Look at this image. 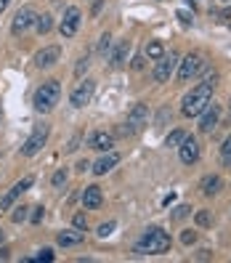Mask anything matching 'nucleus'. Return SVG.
<instances>
[{"mask_svg":"<svg viewBox=\"0 0 231 263\" xmlns=\"http://www.w3.org/2000/svg\"><path fill=\"white\" fill-rule=\"evenodd\" d=\"M210 98H213V85L199 83L197 88H191V93L183 96L181 112L186 114V117H199V114H202V109L210 104Z\"/></svg>","mask_w":231,"mask_h":263,"instance_id":"f257e3e1","label":"nucleus"},{"mask_svg":"<svg viewBox=\"0 0 231 263\" xmlns=\"http://www.w3.org/2000/svg\"><path fill=\"white\" fill-rule=\"evenodd\" d=\"M170 250V234H165L162 229H146L144 239L136 245L138 255H159Z\"/></svg>","mask_w":231,"mask_h":263,"instance_id":"f03ea898","label":"nucleus"},{"mask_svg":"<svg viewBox=\"0 0 231 263\" xmlns=\"http://www.w3.org/2000/svg\"><path fill=\"white\" fill-rule=\"evenodd\" d=\"M59 96H61V85H59V80H45L40 88L35 90L32 104H35V109H37V112L48 114L53 106L59 104Z\"/></svg>","mask_w":231,"mask_h":263,"instance_id":"7ed1b4c3","label":"nucleus"},{"mask_svg":"<svg viewBox=\"0 0 231 263\" xmlns=\"http://www.w3.org/2000/svg\"><path fill=\"white\" fill-rule=\"evenodd\" d=\"M205 67H207V61L199 56V53H189V56L181 61V67H178V80L181 83H189L191 77H197Z\"/></svg>","mask_w":231,"mask_h":263,"instance_id":"20e7f679","label":"nucleus"},{"mask_svg":"<svg viewBox=\"0 0 231 263\" xmlns=\"http://www.w3.org/2000/svg\"><path fill=\"white\" fill-rule=\"evenodd\" d=\"M146 120H149V109H146V104H136L133 109H130L128 114V122H125V128L120 130V133H138L144 125H146Z\"/></svg>","mask_w":231,"mask_h":263,"instance_id":"39448f33","label":"nucleus"},{"mask_svg":"<svg viewBox=\"0 0 231 263\" xmlns=\"http://www.w3.org/2000/svg\"><path fill=\"white\" fill-rule=\"evenodd\" d=\"M45 141H48V125H40V128H37L35 133L24 141V146H21V154H24V157H32V154H37V152L45 146Z\"/></svg>","mask_w":231,"mask_h":263,"instance_id":"423d86ee","label":"nucleus"},{"mask_svg":"<svg viewBox=\"0 0 231 263\" xmlns=\"http://www.w3.org/2000/svg\"><path fill=\"white\" fill-rule=\"evenodd\" d=\"M175 67H178L175 53H162V59H157V67H154V80H157V83L170 80V75L175 72Z\"/></svg>","mask_w":231,"mask_h":263,"instance_id":"0eeeda50","label":"nucleus"},{"mask_svg":"<svg viewBox=\"0 0 231 263\" xmlns=\"http://www.w3.org/2000/svg\"><path fill=\"white\" fill-rule=\"evenodd\" d=\"M218 120H221V106L215 104V101H210L202 109V117H199V130H202V133H213V130L218 128Z\"/></svg>","mask_w":231,"mask_h":263,"instance_id":"6e6552de","label":"nucleus"},{"mask_svg":"<svg viewBox=\"0 0 231 263\" xmlns=\"http://www.w3.org/2000/svg\"><path fill=\"white\" fill-rule=\"evenodd\" d=\"M93 90H96V83L93 80H82L77 88L72 90V96H69V101H72V106H85V104H90V98H93Z\"/></svg>","mask_w":231,"mask_h":263,"instance_id":"1a4fd4ad","label":"nucleus"},{"mask_svg":"<svg viewBox=\"0 0 231 263\" xmlns=\"http://www.w3.org/2000/svg\"><path fill=\"white\" fill-rule=\"evenodd\" d=\"M178 149H181V162H183V165H194V162L199 160V154H202V149H199V144H197L194 136L183 138Z\"/></svg>","mask_w":231,"mask_h":263,"instance_id":"9d476101","label":"nucleus"},{"mask_svg":"<svg viewBox=\"0 0 231 263\" xmlns=\"http://www.w3.org/2000/svg\"><path fill=\"white\" fill-rule=\"evenodd\" d=\"M32 24H35V11L32 8H19L16 16H13V21H11V32L21 35V32H27Z\"/></svg>","mask_w":231,"mask_h":263,"instance_id":"9b49d317","label":"nucleus"},{"mask_svg":"<svg viewBox=\"0 0 231 263\" xmlns=\"http://www.w3.org/2000/svg\"><path fill=\"white\" fill-rule=\"evenodd\" d=\"M80 8H67V13H64V19H61V24H59V29H61V35L64 37H75V32H77V27H80Z\"/></svg>","mask_w":231,"mask_h":263,"instance_id":"f8f14e48","label":"nucleus"},{"mask_svg":"<svg viewBox=\"0 0 231 263\" xmlns=\"http://www.w3.org/2000/svg\"><path fill=\"white\" fill-rule=\"evenodd\" d=\"M32 183H35V178H32V175H24V178H21V181L16 183V186H13V189L8 191V194H3V197H0V210L11 207L13 202H16V197L21 194V191H27L29 186H32Z\"/></svg>","mask_w":231,"mask_h":263,"instance_id":"ddd939ff","label":"nucleus"},{"mask_svg":"<svg viewBox=\"0 0 231 263\" xmlns=\"http://www.w3.org/2000/svg\"><path fill=\"white\" fill-rule=\"evenodd\" d=\"M59 59H61V48H59V45H48V48L37 51L35 64H37V67H53Z\"/></svg>","mask_w":231,"mask_h":263,"instance_id":"4468645a","label":"nucleus"},{"mask_svg":"<svg viewBox=\"0 0 231 263\" xmlns=\"http://www.w3.org/2000/svg\"><path fill=\"white\" fill-rule=\"evenodd\" d=\"M117 162H120V154H117V152H106L104 157L98 160L90 170H93L96 175H104V173H109V170H112L114 165H117Z\"/></svg>","mask_w":231,"mask_h":263,"instance_id":"2eb2a0df","label":"nucleus"},{"mask_svg":"<svg viewBox=\"0 0 231 263\" xmlns=\"http://www.w3.org/2000/svg\"><path fill=\"white\" fill-rule=\"evenodd\" d=\"M101 202H104L101 189H98V186H85V191H82V205H85L88 210H96Z\"/></svg>","mask_w":231,"mask_h":263,"instance_id":"dca6fc26","label":"nucleus"},{"mask_svg":"<svg viewBox=\"0 0 231 263\" xmlns=\"http://www.w3.org/2000/svg\"><path fill=\"white\" fill-rule=\"evenodd\" d=\"M90 146L98 152H112V146H114V138L109 133H93L90 136Z\"/></svg>","mask_w":231,"mask_h":263,"instance_id":"f3484780","label":"nucleus"},{"mask_svg":"<svg viewBox=\"0 0 231 263\" xmlns=\"http://www.w3.org/2000/svg\"><path fill=\"white\" fill-rule=\"evenodd\" d=\"M199 189H202V194H207V197H210V194H218V191H221V175H205V178H202V183H199Z\"/></svg>","mask_w":231,"mask_h":263,"instance_id":"a211bd4d","label":"nucleus"},{"mask_svg":"<svg viewBox=\"0 0 231 263\" xmlns=\"http://www.w3.org/2000/svg\"><path fill=\"white\" fill-rule=\"evenodd\" d=\"M82 239H85V234L82 231H61V234L56 237V242L61 247H72V245H80Z\"/></svg>","mask_w":231,"mask_h":263,"instance_id":"6ab92c4d","label":"nucleus"},{"mask_svg":"<svg viewBox=\"0 0 231 263\" xmlns=\"http://www.w3.org/2000/svg\"><path fill=\"white\" fill-rule=\"evenodd\" d=\"M128 48H130V43H128V40H122V43L117 45V51L112 53V67H122V64H125Z\"/></svg>","mask_w":231,"mask_h":263,"instance_id":"aec40b11","label":"nucleus"},{"mask_svg":"<svg viewBox=\"0 0 231 263\" xmlns=\"http://www.w3.org/2000/svg\"><path fill=\"white\" fill-rule=\"evenodd\" d=\"M146 56H149V59H154V61H157V59H162V53H165V45L162 43H159V40H152V43H146Z\"/></svg>","mask_w":231,"mask_h":263,"instance_id":"412c9836","label":"nucleus"},{"mask_svg":"<svg viewBox=\"0 0 231 263\" xmlns=\"http://www.w3.org/2000/svg\"><path fill=\"white\" fill-rule=\"evenodd\" d=\"M35 27H37V32H40V35H48L51 27H53V19L48 16V13H43V16H35Z\"/></svg>","mask_w":231,"mask_h":263,"instance_id":"4be33fe9","label":"nucleus"},{"mask_svg":"<svg viewBox=\"0 0 231 263\" xmlns=\"http://www.w3.org/2000/svg\"><path fill=\"white\" fill-rule=\"evenodd\" d=\"M183 138H186V133H183V130H173V133H167L165 146H181Z\"/></svg>","mask_w":231,"mask_h":263,"instance_id":"5701e85b","label":"nucleus"},{"mask_svg":"<svg viewBox=\"0 0 231 263\" xmlns=\"http://www.w3.org/2000/svg\"><path fill=\"white\" fill-rule=\"evenodd\" d=\"M194 221H197V226H210V223H213V215H210V210H199V213L194 215Z\"/></svg>","mask_w":231,"mask_h":263,"instance_id":"b1692460","label":"nucleus"},{"mask_svg":"<svg viewBox=\"0 0 231 263\" xmlns=\"http://www.w3.org/2000/svg\"><path fill=\"white\" fill-rule=\"evenodd\" d=\"M51 183H53V186H64V183H67V170H56V173H53V178H51Z\"/></svg>","mask_w":231,"mask_h":263,"instance_id":"393cba45","label":"nucleus"},{"mask_svg":"<svg viewBox=\"0 0 231 263\" xmlns=\"http://www.w3.org/2000/svg\"><path fill=\"white\" fill-rule=\"evenodd\" d=\"M29 210V207H16V210H13V215H11V218H13V223H21V221H27V213Z\"/></svg>","mask_w":231,"mask_h":263,"instance_id":"a878e982","label":"nucleus"},{"mask_svg":"<svg viewBox=\"0 0 231 263\" xmlns=\"http://www.w3.org/2000/svg\"><path fill=\"white\" fill-rule=\"evenodd\" d=\"M189 213H191V207H189V205H178V207H175V213H173V218H175V221H181V218H186Z\"/></svg>","mask_w":231,"mask_h":263,"instance_id":"bb28decb","label":"nucleus"},{"mask_svg":"<svg viewBox=\"0 0 231 263\" xmlns=\"http://www.w3.org/2000/svg\"><path fill=\"white\" fill-rule=\"evenodd\" d=\"M114 226H117L114 221H109V223H101V226H98V237H109L112 231H114Z\"/></svg>","mask_w":231,"mask_h":263,"instance_id":"cd10ccee","label":"nucleus"},{"mask_svg":"<svg viewBox=\"0 0 231 263\" xmlns=\"http://www.w3.org/2000/svg\"><path fill=\"white\" fill-rule=\"evenodd\" d=\"M181 242L186 245V247H189V245H194V242H197V231H191V229H189V231H183V234H181Z\"/></svg>","mask_w":231,"mask_h":263,"instance_id":"c85d7f7f","label":"nucleus"},{"mask_svg":"<svg viewBox=\"0 0 231 263\" xmlns=\"http://www.w3.org/2000/svg\"><path fill=\"white\" fill-rule=\"evenodd\" d=\"M221 154H223V160L226 162H231V136L223 141V146H221Z\"/></svg>","mask_w":231,"mask_h":263,"instance_id":"c756f323","label":"nucleus"},{"mask_svg":"<svg viewBox=\"0 0 231 263\" xmlns=\"http://www.w3.org/2000/svg\"><path fill=\"white\" fill-rule=\"evenodd\" d=\"M32 261H53V250H48V247H45V250H40V255H35Z\"/></svg>","mask_w":231,"mask_h":263,"instance_id":"7c9ffc66","label":"nucleus"},{"mask_svg":"<svg viewBox=\"0 0 231 263\" xmlns=\"http://www.w3.org/2000/svg\"><path fill=\"white\" fill-rule=\"evenodd\" d=\"M109 48H112V37H109V35H104V37H101V45H98V51L106 53Z\"/></svg>","mask_w":231,"mask_h":263,"instance_id":"2f4dec72","label":"nucleus"},{"mask_svg":"<svg viewBox=\"0 0 231 263\" xmlns=\"http://www.w3.org/2000/svg\"><path fill=\"white\" fill-rule=\"evenodd\" d=\"M75 229H85V215H82V213L75 215Z\"/></svg>","mask_w":231,"mask_h":263,"instance_id":"473e14b6","label":"nucleus"},{"mask_svg":"<svg viewBox=\"0 0 231 263\" xmlns=\"http://www.w3.org/2000/svg\"><path fill=\"white\" fill-rule=\"evenodd\" d=\"M43 215H45L43 207H35V213H32V223H40V221H43Z\"/></svg>","mask_w":231,"mask_h":263,"instance_id":"72a5a7b5","label":"nucleus"},{"mask_svg":"<svg viewBox=\"0 0 231 263\" xmlns=\"http://www.w3.org/2000/svg\"><path fill=\"white\" fill-rule=\"evenodd\" d=\"M178 19L183 21V24H191V16H189L186 11H178Z\"/></svg>","mask_w":231,"mask_h":263,"instance_id":"f704fd0d","label":"nucleus"},{"mask_svg":"<svg viewBox=\"0 0 231 263\" xmlns=\"http://www.w3.org/2000/svg\"><path fill=\"white\" fill-rule=\"evenodd\" d=\"M85 69H88V59H82L80 64H77V75H82V72H85Z\"/></svg>","mask_w":231,"mask_h":263,"instance_id":"c9c22d12","label":"nucleus"},{"mask_svg":"<svg viewBox=\"0 0 231 263\" xmlns=\"http://www.w3.org/2000/svg\"><path fill=\"white\" fill-rule=\"evenodd\" d=\"M88 168H90V165H88V160H80V162H77V170H80V173H85Z\"/></svg>","mask_w":231,"mask_h":263,"instance_id":"e433bc0d","label":"nucleus"},{"mask_svg":"<svg viewBox=\"0 0 231 263\" xmlns=\"http://www.w3.org/2000/svg\"><path fill=\"white\" fill-rule=\"evenodd\" d=\"M133 69H144V56H136L133 59Z\"/></svg>","mask_w":231,"mask_h":263,"instance_id":"4c0bfd02","label":"nucleus"},{"mask_svg":"<svg viewBox=\"0 0 231 263\" xmlns=\"http://www.w3.org/2000/svg\"><path fill=\"white\" fill-rule=\"evenodd\" d=\"M77 144H80V136H75V138H72V144L67 146V152H75V149H77Z\"/></svg>","mask_w":231,"mask_h":263,"instance_id":"58836bf2","label":"nucleus"},{"mask_svg":"<svg viewBox=\"0 0 231 263\" xmlns=\"http://www.w3.org/2000/svg\"><path fill=\"white\" fill-rule=\"evenodd\" d=\"M8 3H11V0H0V13H3L5 8H8Z\"/></svg>","mask_w":231,"mask_h":263,"instance_id":"ea45409f","label":"nucleus"},{"mask_svg":"<svg viewBox=\"0 0 231 263\" xmlns=\"http://www.w3.org/2000/svg\"><path fill=\"white\" fill-rule=\"evenodd\" d=\"M8 258V250H0V261H5Z\"/></svg>","mask_w":231,"mask_h":263,"instance_id":"a19ab883","label":"nucleus"},{"mask_svg":"<svg viewBox=\"0 0 231 263\" xmlns=\"http://www.w3.org/2000/svg\"><path fill=\"white\" fill-rule=\"evenodd\" d=\"M0 242H3V231H0Z\"/></svg>","mask_w":231,"mask_h":263,"instance_id":"79ce46f5","label":"nucleus"},{"mask_svg":"<svg viewBox=\"0 0 231 263\" xmlns=\"http://www.w3.org/2000/svg\"><path fill=\"white\" fill-rule=\"evenodd\" d=\"M229 106H231V101H229Z\"/></svg>","mask_w":231,"mask_h":263,"instance_id":"37998d69","label":"nucleus"},{"mask_svg":"<svg viewBox=\"0 0 231 263\" xmlns=\"http://www.w3.org/2000/svg\"><path fill=\"white\" fill-rule=\"evenodd\" d=\"M229 165H231V162H229Z\"/></svg>","mask_w":231,"mask_h":263,"instance_id":"c03bdc74","label":"nucleus"}]
</instances>
